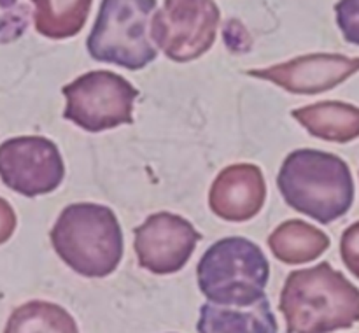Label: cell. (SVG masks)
Segmentation results:
<instances>
[{"label": "cell", "instance_id": "6da1fadb", "mask_svg": "<svg viewBox=\"0 0 359 333\" xmlns=\"http://www.w3.org/2000/svg\"><path fill=\"white\" fill-rule=\"evenodd\" d=\"M279 308L287 333H332L359 321V290L325 261L287 276Z\"/></svg>", "mask_w": 359, "mask_h": 333}, {"label": "cell", "instance_id": "7a4b0ae2", "mask_svg": "<svg viewBox=\"0 0 359 333\" xmlns=\"http://www.w3.org/2000/svg\"><path fill=\"white\" fill-rule=\"evenodd\" d=\"M277 184L287 205L323 224L346 216L354 202L349 165L325 151H293L280 167Z\"/></svg>", "mask_w": 359, "mask_h": 333}, {"label": "cell", "instance_id": "3957f363", "mask_svg": "<svg viewBox=\"0 0 359 333\" xmlns=\"http://www.w3.org/2000/svg\"><path fill=\"white\" fill-rule=\"evenodd\" d=\"M56 254L90 279H102L118 269L123 258V231L109 207L72 203L65 207L51 230Z\"/></svg>", "mask_w": 359, "mask_h": 333}, {"label": "cell", "instance_id": "277c9868", "mask_svg": "<svg viewBox=\"0 0 359 333\" xmlns=\"http://www.w3.org/2000/svg\"><path fill=\"white\" fill-rule=\"evenodd\" d=\"M196 277L200 291L210 304L244 307L265 298L270 266L255 242L244 237H226L207 249Z\"/></svg>", "mask_w": 359, "mask_h": 333}, {"label": "cell", "instance_id": "5b68a950", "mask_svg": "<svg viewBox=\"0 0 359 333\" xmlns=\"http://www.w3.org/2000/svg\"><path fill=\"white\" fill-rule=\"evenodd\" d=\"M156 0H102L88 37L91 58L128 70H140L158 56L151 39Z\"/></svg>", "mask_w": 359, "mask_h": 333}, {"label": "cell", "instance_id": "8992f818", "mask_svg": "<svg viewBox=\"0 0 359 333\" xmlns=\"http://www.w3.org/2000/svg\"><path fill=\"white\" fill-rule=\"evenodd\" d=\"M63 118L88 132H104L133 121V104L139 91L114 72L97 70L77 77L63 88Z\"/></svg>", "mask_w": 359, "mask_h": 333}, {"label": "cell", "instance_id": "52a82bcc", "mask_svg": "<svg viewBox=\"0 0 359 333\" xmlns=\"http://www.w3.org/2000/svg\"><path fill=\"white\" fill-rule=\"evenodd\" d=\"M219 9L214 0H165L151 20V39L175 62L202 56L216 39Z\"/></svg>", "mask_w": 359, "mask_h": 333}, {"label": "cell", "instance_id": "ba28073f", "mask_svg": "<svg viewBox=\"0 0 359 333\" xmlns=\"http://www.w3.org/2000/svg\"><path fill=\"white\" fill-rule=\"evenodd\" d=\"M65 177L62 154L46 137H14L0 144V179L25 196L51 193Z\"/></svg>", "mask_w": 359, "mask_h": 333}, {"label": "cell", "instance_id": "9c48e42d", "mask_svg": "<svg viewBox=\"0 0 359 333\" xmlns=\"http://www.w3.org/2000/svg\"><path fill=\"white\" fill-rule=\"evenodd\" d=\"M202 235L188 219L170 212L149 216L135 228V254L139 265L165 276L179 272L188 263Z\"/></svg>", "mask_w": 359, "mask_h": 333}, {"label": "cell", "instance_id": "30bf717a", "mask_svg": "<svg viewBox=\"0 0 359 333\" xmlns=\"http://www.w3.org/2000/svg\"><path fill=\"white\" fill-rule=\"evenodd\" d=\"M359 72V58L342 55H307L249 76L272 81L291 93H321L339 86Z\"/></svg>", "mask_w": 359, "mask_h": 333}, {"label": "cell", "instance_id": "8fae6325", "mask_svg": "<svg viewBox=\"0 0 359 333\" xmlns=\"http://www.w3.org/2000/svg\"><path fill=\"white\" fill-rule=\"evenodd\" d=\"M265 179L256 165H231L214 181L209 205L223 219L248 221L265 203Z\"/></svg>", "mask_w": 359, "mask_h": 333}, {"label": "cell", "instance_id": "7c38bea8", "mask_svg": "<svg viewBox=\"0 0 359 333\" xmlns=\"http://www.w3.org/2000/svg\"><path fill=\"white\" fill-rule=\"evenodd\" d=\"M196 328L198 333H279L266 297L244 307L203 304Z\"/></svg>", "mask_w": 359, "mask_h": 333}, {"label": "cell", "instance_id": "4fadbf2b", "mask_svg": "<svg viewBox=\"0 0 359 333\" xmlns=\"http://www.w3.org/2000/svg\"><path fill=\"white\" fill-rule=\"evenodd\" d=\"M293 118L312 135L330 142L346 144L359 137V107L346 102H319L297 109Z\"/></svg>", "mask_w": 359, "mask_h": 333}, {"label": "cell", "instance_id": "5bb4252c", "mask_svg": "<svg viewBox=\"0 0 359 333\" xmlns=\"http://www.w3.org/2000/svg\"><path fill=\"white\" fill-rule=\"evenodd\" d=\"M269 245L276 258L290 265L314 261L330 247V238L304 221H286L269 238Z\"/></svg>", "mask_w": 359, "mask_h": 333}, {"label": "cell", "instance_id": "9a60e30c", "mask_svg": "<svg viewBox=\"0 0 359 333\" xmlns=\"http://www.w3.org/2000/svg\"><path fill=\"white\" fill-rule=\"evenodd\" d=\"M4 333H79L72 315L60 305L32 300L14 308Z\"/></svg>", "mask_w": 359, "mask_h": 333}, {"label": "cell", "instance_id": "2e32d148", "mask_svg": "<svg viewBox=\"0 0 359 333\" xmlns=\"http://www.w3.org/2000/svg\"><path fill=\"white\" fill-rule=\"evenodd\" d=\"M35 28L49 39L72 37L86 23L91 0H32Z\"/></svg>", "mask_w": 359, "mask_h": 333}, {"label": "cell", "instance_id": "e0dca14e", "mask_svg": "<svg viewBox=\"0 0 359 333\" xmlns=\"http://www.w3.org/2000/svg\"><path fill=\"white\" fill-rule=\"evenodd\" d=\"M337 25L344 39L359 46V0H339L335 6Z\"/></svg>", "mask_w": 359, "mask_h": 333}, {"label": "cell", "instance_id": "ac0fdd59", "mask_svg": "<svg viewBox=\"0 0 359 333\" xmlns=\"http://www.w3.org/2000/svg\"><path fill=\"white\" fill-rule=\"evenodd\" d=\"M340 254L347 269L359 279V221L351 224L342 235L340 242Z\"/></svg>", "mask_w": 359, "mask_h": 333}, {"label": "cell", "instance_id": "d6986e66", "mask_svg": "<svg viewBox=\"0 0 359 333\" xmlns=\"http://www.w3.org/2000/svg\"><path fill=\"white\" fill-rule=\"evenodd\" d=\"M16 228V214L7 200L0 198V244L7 242Z\"/></svg>", "mask_w": 359, "mask_h": 333}]
</instances>
